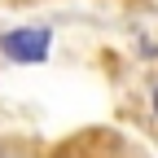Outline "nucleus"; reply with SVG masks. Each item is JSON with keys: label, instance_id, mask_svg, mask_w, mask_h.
<instances>
[{"label": "nucleus", "instance_id": "1", "mask_svg": "<svg viewBox=\"0 0 158 158\" xmlns=\"http://www.w3.org/2000/svg\"><path fill=\"white\" fill-rule=\"evenodd\" d=\"M0 48H5L13 62H40V57L48 53V35L44 31H9L0 40Z\"/></svg>", "mask_w": 158, "mask_h": 158}, {"label": "nucleus", "instance_id": "2", "mask_svg": "<svg viewBox=\"0 0 158 158\" xmlns=\"http://www.w3.org/2000/svg\"><path fill=\"white\" fill-rule=\"evenodd\" d=\"M0 158H27V154H18V149H5V145H0Z\"/></svg>", "mask_w": 158, "mask_h": 158}, {"label": "nucleus", "instance_id": "3", "mask_svg": "<svg viewBox=\"0 0 158 158\" xmlns=\"http://www.w3.org/2000/svg\"><path fill=\"white\" fill-rule=\"evenodd\" d=\"M149 101H154V114H158V79H154V92H149Z\"/></svg>", "mask_w": 158, "mask_h": 158}]
</instances>
